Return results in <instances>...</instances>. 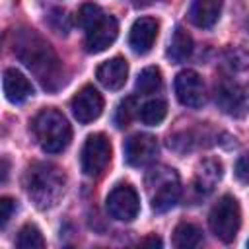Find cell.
Returning <instances> with one entry per match:
<instances>
[{"label":"cell","mask_w":249,"mask_h":249,"mask_svg":"<svg viewBox=\"0 0 249 249\" xmlns=\"http://www.w3.org/2000/svg\"><path fill=\"white\" fill-rule=\"evenodd\" d=\"M97 82L111 89V91H117L121 89L124 84H126V78H128V62L123 58V56H115V58H109L105 60L103 64L97 66Z\"/></svg>","instance_id":"13"},{"label":"cell","mask_w":249,"mask_h":249,"mask_svg":"<svg viewBox=\"0 0 249 249\" xmlns=\"http://www.w3.org/2000/svg\"><path fill=\"white\" fill-rule=\"evenodd\" d=\"M84 31H86V51L95 54V53H103L115 43L119 35V23L113 16L103 14Z\"/></svg>","instance_id":"8"},{"label":"cell","mask_w":249,"mask_h":249,"mask_svg":"<svg viewBox=\"0 0 249 249\" xmlns=\"http://www.w3.org/2000/svg\"><path fill=\"white\" fill-rule=\"evenodd\" d=\"M146 191L150 195L152 208L156 212H165L173 208L181 196L179 175L169 167H156L146 177Z\"/></svg>","instance_id":"4"},{"label":"cell","mask_w":249,"mask_h":249,"mask_svg":"<svg viewBox=\"0 0 249 249\" xmlns=\"http://www.w3.org/2000/svg\"><path fill=\"white\" fill-rule=\"evenodd\" d=\"M202 243V231L189 222H181L175 230H173V245L181 247V249H191V247H198Z\"/></svg>","instance_id":"19"},{"label":"cell","mask_w":249,"mask_h":249,"mask_svg":"<svg viewBox=\"0 0 249 249\" xmlns=\"http://www.w3.org/2000/svg\"><path fill=\"white\" fill-rule=\"evenodd\" d=\"M142 245H158V247H161V239H160V237H156V235H152V237L144 239V241H142Z\"/></svg>","instance_id":"27"},{"label":"cell","mask_w":249,"mask_h":249,"mask_svg":"<svg viewBox=\"0 0 249 249\" xmlns=\"http://www.w3.org/2000/svg\"><path fill=\"white\" fill-rule=\"evenodd\" d=\"M222 179V163L218 160H202L195 173V187L198 193H210Z\"/></svg>","instance_id":"16"},{"label":"cell","mask_w":249,"mask_h":249,"mask_svg":"<svg viewBox=\"0 0 249 249\" xmlns=\"http://www.w3.org/2000/svg\"><path fill=\"white\" fill-rule=\"evenodd\" d=\"M107 212L119 222H132L140 212V198L132 185L121 183L107 195Z\"/></svg>","instance_id":"7"},{"label":"cell","mask_w":249,"mask_h":249,"mask_svg":"<svg viewBox=\"0 0 249 249\" xmlns=\"http://www.w3.org/2000/svg\"><path fill=\"white\" fill-rule=\"evenodd\" d=\"M111 161V142L105 134L97 132L88 136V140L82 146V154H80V165L82 171L88 177H95L101 175L105 171V167Z\"/></svg>","instance_id":"6"},{"label":"cell","mask_w":249,"mask_h":249,"mask_svg":"<svg viewBox=\"0 0 249 249\" xmlns=\"http://www.w3.org/2000/svg\"><path fill=\"white\" fill-rule=\"evenodd\" d=\"M23 185L29 198L35 202V206L41 210H47V208H53L64 195L66 177L56 165L37 161L27 167Z\"/></svg>","instance_id":"2"},{"label":"cell","mask_w":249,"mask_h":249,"mask_svg":"<svg viewBox=\"0 0 249 249\" xmlns=\"http://www.w3.org/2000/svg\"><path fill=\"white\" fill-rule=\"evenodd\" d=\"M140 121L148 126L160 124L167 115V103L163 99H150L140 107Z\"/></svg>","instance_id":"20"},{"label":"cell","mask_w":249,"mask_h":249,"mask_svg":"<svg viewBox=\"0 0 249 249\" xmlns=\"http://www.w3.org/2000/svg\"><path fill=\"white\" fill-rule=\"evenodd\" d=\"M103 113V97L93 86H84L72 97V115L78 123H91Z\"/></svg>","instance_id":"11"},{"label":"cell","mask_w":249,"mask_h":249,"mask_svg":"<svg viewBox=\"0 0 249 249\" xmlns=\"http://www.w3.org/2000/svg\"><path fill=\"white\" fill-rule=\"evenodd\" d=\"M247 247H249V241H247Z\"/></svg>","instance_id":"29"},{"label":"cell","mask_w":249,"mask_h":249,"mask_svg":"<svg viewBox=\"0 0 249 249\" xmlns=\"http://www.w3.org/2000/svg\"><path fill=\"white\" fill-rule=\"evenodd\" d=\"M14 54L35 74L45 89L56 91L64 84L60 58L35 29L14 31Z\"/></svg>","instance_id":"1"},{"label":"cell","mask_w":249,"mask_h":249,"mask_svg":"<svg viewBox=\"0 0 249 249\" xmlns=\"http://www.w3.org/2000/svg\"><path fill=\"white\" fill-rule=\"evenodd\" d=\"M2 86H4V93H6V99L10 103H23L27 97L33 95V86L31 82L16 68H8L4 72V80H2Z\"/></svg>","instance_id":"15"},{"label":"cell","mask_w":249,"mask_h":249,"mask_svg":"<svg viewBox=\"0 0 249 249\" xmlns=\"http://www.w3.org/2000/svg\"><path fill=\"white\" fill-rule=\"evenodd\" d=\"M6 179H8V160L2 158V183H6Z\"/></svg>","instance_id":"28"},{"label":"cell","mask_w":249,"mask_h":249,"mask_svg":"<svg viewBox=\"0 0 249 249\" xmlns=\"http://www.w3.org/2000/svg\"><path fill=\"white\" fill-rule=\"evenodd\" d=\"M175 95L185 107H202L206 103V89L202 78L195 70H181L175 76Z\"/></svg>","instance_id":"9"},{"label":"cell","mask_w":249,"mask_h":249,"mask_svg":"<svg viewBox=\"0 0 249 249\" xmlns=\"http://www.w3.org/2000/svg\"><path fill=\"white\" fill-rule=\"evenodd\" d=\"M216 99L226 113H235L237 109L247 111V107H249L247 95L235 84H228V82L220 84V88L216 89Z\"/></svg>","instance_id":"17"},{"label":"cell","mask_w":249,"mask_h":249,"mask_svg":"<svg viewBox=\"0 0 249 249\" xmlns=\"http://www.w3.org/2000/svg\"><path fill=\"white\" fill-rule=\"evenodd\" d=\"M31 130L37 144L47 154H60L72 140V128L66 117L56 109H43L37 113L31 123Z\"/></svg>","instance_id":"3"},{"label":"cell","mask_w":249,"mask_h":249,"mask_svg":"<svg viewBox=\"0 0 249 249\" xmlns=\"http://www.w3.org/2000/svg\"><path fill=\"white\" fill-rule=\"evenodd\" d=\"M16 245L19 249H41V247H45V239H43V233L37 226L25 224L18 233Z\"/></svg>","instance_id":"22"},{"label":"cell","mask_w":249,"mask_h":249,"mask_svg":"<svg viewBox=\"0 0 249 249\" xmlns=\"http://www.w3.org/2000/svg\"><path fill=\"white\" fill-rule=\"evenodd\" d=\"M235 177L243 183H249V152L235 161Z\"/></svg>","instance_id":"26"},{"label":"cell","mask_w":249,"mask_h":249,"mask_svg":"<svg viewBox=\"0 0 249 249\" xmlns=\"http://www.w3.org/2000/svg\"><path fill=\"white\" fill-rule=\"evenodd\" d=\"M103 14H105V12H103L97 4H84V6L80 8V12H78V23L86 29V27H89L95 19H99Z\"/></svg>","instance_id":"24"},{"label":"cell","mask_w":249,"mask_h":249,"mask_svg":"<svg viewBox=\"0 0 249 249\" xmlns=\"http://www.w3.org/2000/svg\"><path fill=\"white\" fill-rule=\"evenodd\" d=\"M123 152H124V161L128 165L142 167V165H148L150 161L156 160V156H158V140L152 134L138 132V134H132V136H128L124 140Z\"/></svg>","instance_id":"10"},{"label":"cell","mask_w":249,"mask_h":249,"mask_svg":"<svg viewBox=\"0 0 249 249\" xmlns=\"http://www.w3.org/2000/svg\"><path fill=\"white\" fill-rule=\"evenodd\" d=\"M160 23L154 18H138L128 33V45L136 54H146L152 51L156 39H158Z\"/></svg>","instance_id":"12"},{"label":"cell","mask_w":249,"mask_h":249,"mask_svg":"<svg viewBox=\"0 0 249 249\" xmlns=\"http://www.w3.org/2000/svg\"><path fill=\"white\" fill-rule=\"evenodd\" d=\"M224 0H191L189 8V19L202 29L212 27L222 14Z\"/></svg>","instance_id":"14"},{"label":"cell","mask_w":249,"mask_h":249,"mask_svg":"<svg viewBox=\"0 0 249 249\" xmlns=\"http://www.w3.org/2000/svg\"><path fill=\"white\" fill-rule=\"evenodd\" d=\"M208 226L212 230V233L224 241L230 243L235 239L239 226H241V208L239 202L231 196V195H224L210 210L208 216Z\"/></svg>","instance_id":"5"},{"label":"cell","mask_w":249,"mask_h":249,"mask_svg":"<svg viewBox=\"0 0 249 249\" xmlns=\"http://www.w3.org/2000/svg\"><path fill=\"white\" fill-rule=\"evenodd\" d=\"M16 210V202L10 196H2L0 198V226L4 228L12 216V212Z\"/></svg>","instance_id":"25"},{"label":"cell","mask_w":249,"mask_h":249,"mask_svg":"<svg viewBox=\"0 0 249 249\" xmlns=\"http://www.w3.org/2000/svg\"><path fill=\"white\" fill-rule=\"evenodd\" d=\"M191 53H193V39L181 25H177L173 35H171V39H169L165 54H167V58L171 62H183V60H187L191 56Z\"/></svg>","instance_id":"18"},{"label":"cell","mask_w":249,"mask_h":249,"mask_svg":"<svg viewBox=\"0 0 249 249\" xmlns=\"http://www.w3.org/2000/svg\"><path fill=\"white\" fill-rule=\"evenodd\" d=\"M134 111H136V101H134V97H124V99L119 103L117 111H115V124H117L119 128L128 126L130 121H132V117H134Z\"/></svg>","instance_id":"23"},{"label":"cell","mask_w":249,"mask_h":249,"mask_svg":"<svg viewBox=\"0 0 249 249\" xmlns=\"http://www.w3.org/2000/svg\"><path fill=\"white\" fill-rule=\"evenodd\" d=\"M161 88V72L158 66H146L136 80V89L144 95L148 93H156Z\"/></svg>","instance_id":"21"}]
</instances>
